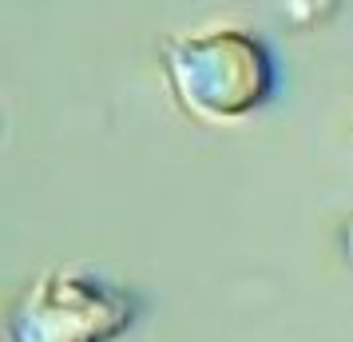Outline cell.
Returning <instances> with one entry per match:
<instances>
[{
	"label": "cell",
	"mask_w": 353,
	"mask_h": 342,
	"mask_svg": "<svg viewBox=\"0 0 353 342\" xmlns=\"http://www.w3.org/2000/svg\"><path fill=\"white\" fill-rule=\"evenodd\" d=\"M167 76L175 96L207 120H234L262 108L274 88V64L258 36L207 28L167 44Z\"/></svg>",
	"instance_id": "cell-1"
},
{
	"label": "cell",
	"mask_w": 353,
	"mask_h": 342,
	"mask_svg": "<svg viewBox=\"0 0 353 342\" xmlns=\"http://www.w3.org/2000/svg\"><path fill=\"white\" fill-rule=\"evenodd\" d=\"M131 326V298L80 271H48L12 310V342H112Z\"/></svg>",
	"instance_id": "cell-2"
},
{
	"label": "cell",
	"mask_w": 353,
	"mask_h": 342,
	"mask_svg": "<svg viewBox=\"0 0 353 342\" xmlns=\"http://www.w3.org/2000/svg\"><path fill=\"white\" fill-rule=\"evenodd\" d=\"M350 251H353V223H350Z\"/></svg>",
	"instance_id": "cell-3"
}]
</instances>
